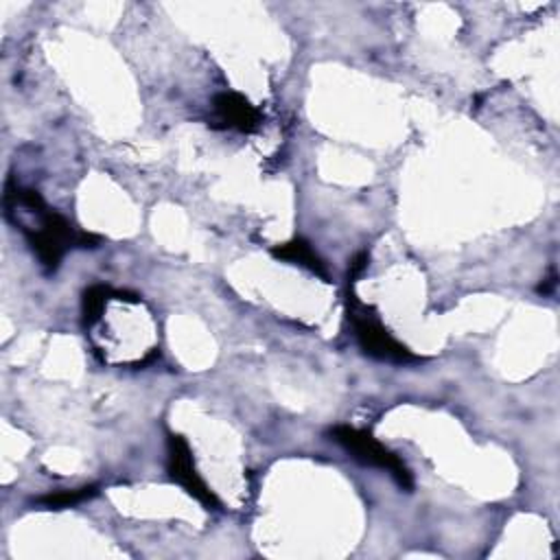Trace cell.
Segmentation results:
<instances>
[{
	"label": "cell",
	"instance_id": "cell-3",
	"mask_svg": "<svg viewBox=\"0 0 560 560\" xmlns=\"http://www.w3.org/2000/svg\"><path fill=\"white\" fill-rule=\"evenodd\" d=\"M330 438L363 466L387 470L402 490L409 492L413 488V477L409 466L394 451L381 444L370 431H363L350 424H337L330 429Z\"/></svg>",
	"mask_w": 560,
	"mask_h": 560
},
{
	"label": "cell",
	"instance_id": "cell-4",
	"mask_svg": "<svg viewBox=\"0 0 560 560\" xmlns=\"http://www.w3.org/2000/svg\"><path fill=\"white\" fill-rule=\"evenodd\" d=\"M166 472L175 483H179L206 510H217L219 508L217 494L199 477V472L195 468V462H192L190 446H188L186 438L179 435V433H168V438H166Z\"/></svg>",
	"mask_w": 560,
	"mask_h": 560
},
{
	"label": "cell",
	"instance_id": "cell-5",
	"mask_svg": "<svg viewBox=\"0 0 560 560\" xmlns=\"http://www.w3.org/2000/svg\"><path fill=\"white\" fill-rule=\"evenodd\" d=\"M214 118L223 129H238L243 133H252L260 125V112L238 92H219L212 98Z\"/></svg>",
	"mask_w": 560,
	"mask_h": 560
},
{
	"label": "cell",
	"instance_id": "cell-8",
	"mask_svg": "<svg viewBox=\"0 0 560 560\" xmlns=\"http://www.w3.org/2000/svg\"><path fill=\"white\" fill-rule=\"evenodd\" d=\"M98 494V486H83L77 490H61V492H50V494H42L35 499V505L46 508V510H63V508H74L92 497Z\"/></svg>",
	"mask_w": 560,
	"mask_h": 560
},
{
	"label": "cell",
	"instance_id": "cell-6",
	"mask_svg": "<svg viewBox=\"0 0 560 560\" xmlns=\"http://www.w3.org/2000/svg\"><path fill=\"white\" fill-rule=\"evenodd\" d=\"M271 256H276L280 260H287V262H295L300 267H306L311 273L328 280V271H326L324 260L317 256V252L304 238H291L287 243L273 245Z\"/></svg>",
	"mask_w": 560,
	"mask_h": 560
},
{
	"label": "cell",
	"instance_id": "cell-7",
	"mask_svg": "<svg viewBox=\"0 0 560 560\" xmlns=\"http://www.w3.org/2000/svg\"><path fill=\"white\" fill-rule=\"evenodd\" d=\"M116 298V289L107 287V284H92L83 291L81 298V313H83V326L90 328L92 324H96L105 311V304L109 300Z\"/></svg>",
	"mask_w": 560,
	"mask_h": 560
},
{
	"label": "cell",
	"instance_id": "cell-2",
	"mask_svg": "<svg viewBox=\"0 0 560 560\" xmlns=\"http://www.w3.org/2000/svg\"><path fill=\"white\" fill-rule=\"evenodd\" d=\"M346 308H348V319L352 324L354 337L361 346V350L378 361H389V363H416L422 357L413 354L407 346H402L398 339L389 335V330L381 324L374 306L363 304L357 293H354V276L348 273V289H346Z\"/></svg>",
	"mask_w": 560,
	"mask_h": 560
},
{
	"label": "cell",
	"instance_id": "cell-1",
	"mask_svg": "<svg viewBox=\"0 0 560 560\" xmlns=\"http://www.w3.org/2000/svg\"><path fill=\"white\" fill-rule=\"evenodd\" d=\"M37 217V225L28 228H20L24 232V236L28 238V245L33 247V252L37 254L42 267L46 273L57 271L63 254L68 247L77 245V247H96L98 236L83 232V230H74L70 225V221L59 214L57 210H50L44 203H39L37 208L28 210Z\"/></svg>",
	"mask_w": 560,
	"mask_h": 560
}]
</instances>
